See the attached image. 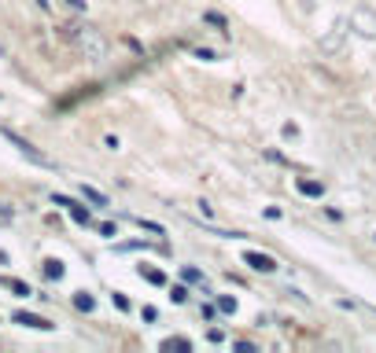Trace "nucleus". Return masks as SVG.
Instances as JSON below:
<instances>
[{
    "instance_id": "obj_1",
    "label": "nucleus",
    "mask_w": 376,
    "mask_h": 353,
    "mask_svg": "<svg viewBox=\"0 0 376 353\" xmlns=\"http://www.w3.org/2000/svg\"><path fill=\"white\" fill-rule=\"evenodd\" d=\"M67 37L74 41V48L82 52V59H89V63H103V59H107V52H111L107 37H103L96 26H89V22L67 26Z\"/></svg>"
},
{
    "instance_id": "obj_2",
    "label": "nucleus",
    "mask_w": 376,
    "mask_h": 353,
    "mask_svg": "<svg viewBox=\"0 0 376 353\" xmlns=\"http://www.w3.org/2000/svg\"><path fill=\"white\" fill-rule=\"evenodd\" d=\"M0 133H4V136H8L11 143H15V148H19V151H22V155H26V159H30V162H37V166H52V162L45 159V155H41V151H37V148H33V143H30V140H22L19 133H11V129H0Z\"/></svg>"
},
{
    "instance_id": "obj_3",
    "label": "nucleus",
    "mask_w": 376,
    "mask_h": 353,
    "mask_svg": "<svg viewBox=\"0 0 376 353\" xmlns=\"http://www.w3.org/2000/svg\"><path fill=\"white\" fill-rule=\"evenodd\" d=\"M243 261H248L255 272H273L277 269V261L269 258V254H262V251H243Z\"/></svg>"
},
{
    "instance_id": "obj_4",
    "label": "nucleus",
    "mask_w": 376,
    "mask_h": 353,
    "mask_svg": "<svg viewBox=\"0 0 376 353\" xmlns=\"http://www.w3.org/2000/svg\"><path fill=\"white\" fill-rule=\"evenodd\" d=\"M15 324H22V328H37V331H52L56 328V324L52 320H45V317H37V313H15V317H11Z\"/></svg>"
},
{
    "instance_id": "obj_5",
    "label": "nucleus",
    "mask_w": 376,
    "mask_h": 353,
    "mask_svg": "<svg viewBox=\"0 0 376 353\" xmlns=\"http://www.w3.org/2000/svg\"><path fill=\"white\" fill-rule=\"evenodd\" d=\"M52 199H56V206H67L77 225H89V210H85V206H77L74 199H67V195H52Z\"/></svg>"
},
{
    "instance_id": "obj_6",
    "label": "nucleus",
    "mask_w": 376,
    "mask_h": 353,
    "mask_svg": "<svg viewBox=\"0 0 376 353\" xmlns=\"http://www.w3.org/2000/svg\"><path fill=\"white\" fill-rule=\"evenodd\" d=\"M343 33H347V19H340V22L332 26V33L321 41V48H325V52H336V48H340V41H343Z\"/></svg>"
},
{
    "instance_id": "obj_7",
    "label": "nucleus",
    "mask_w": 376,
    "mask_h": 353,
    "mask_svg": "<svg viewBox=\"0 0 376 353\" xmlns=\"http://www.w3.org/2000/svg\"><path fill=\"white\" fill-rule=\"evenodd\" d=\"M351 22H358L366 37H373V33H376V19L369 15V11H354V19H351Z\"/></svg>"
},
{
    "instance_id": "obj_8",
    "label": "nucleus",
    "mask_w": 376,
    "mask_h": 353,
    "mask_svg": "<svg viewBox=\"0 0 376 353\" xmlns=\"http://www.w3.org/2000/svg\"><path fill=\"white\" fill-rule=\"evenodd\" d=\"M0 287H8V291H15L19 298H30L33 291H30V287H26L22 280H11V276H0Z\"/></svg>"
},
{
    "instance_id": "obj_9",
    "label": "nucleus",
    "mask_w": 376,
    "mask_h": 353,
    "mask_svg": "<svg viewBox=\"0 0 376 353\" xmlns=\"http://www.w3.org/2000/svg\"><path fill=\"white\" fill-rule=\"evenodd\" d=\"M74 306L82 309V313H93V309H96V298L85 295V291H77V295H74Z\"/></svg>"
},
{
    "instance_id": "obj_10",
    "label": "nucleus",
    "mask_w": 376,
    "mask_h": 353,
    "mask_svg": "<svg viewBox=\"0 0 376 353\" xmlns=\"http://www.w3.org/2000/svg\"><path fill=\"white\" fill-rule=\"evenodd\" d=\"M299 191L310 195V199H321V195H325V188H321L317 180H299Z\"/></svg>"
},
{
    "instance_id": "obj_11",
    "label": "nucleus",
    "mask_w": 376,
    "mask_h": 353,
    "mask_svg": "<svg viewBox=\"0 0 376 353\" xmlns=\"http://www.w3.org/2000/svg\"><path fill=\"white\" fill-rule=\"evenodd\" d=\"M82 195H85V199L93 203V206H107V195L96 191V188H89V185H82Z\"/></svg>"
},
{
    "instance_id": "obj_12",
    "label": "nucleus",
    "mask_w": 376,
    "mask_h": 353,
    "mask_svg": "<svg viewBox=\"0 0 376 353\" xmlns=\"http://www.w3.org/2000/svg\"><path fill=\"white\" fill-rule=\"evenodd\" d=\"M140 276H144L148 283H155V287H163V283H166V276H163V272H155V269H144V265H140Z\"/></svg>"
},
{
    "instance_id": "obj_13",
    "label": "nucleus",
    "mask_w": 376,
    "mask_h": 353,
    "mask_svg": "<svg viewBox=\"0 0 376 353\" xmlns=\"http://www.w3.org/2000/svg\"><path fill=\"white\" fill-rule=\"evenodd\" d=\"M45 276H48V280H59V276H63V265H59L56 258H52V261H45Z\"/></svg>"
},
{
    "instance_id": "obj_14",
    "label": "nucleus",
    "mask_w": 376,
    "mask_h": 353,
    "mask_svg": "<svg viewBox=\"0 0 376 353\" xmlns=\"http://www.w3.org/2000/svg\"><path fill=\"white\" fill-rule=\"evenodd\" d=\"M11 221H15V210H11V206H4V203H0V225H11Z\"/></svg>"
},
{
    "instance_id": "obj_15",
    "label": "nucleus",
    "mask_w": 376,
    "mask_h": 353,
    "mask_svg": "<svg viewBox=\"0 0 376 353\" xmlns=\"http://www.w3.org/2000/svg\"><path fill=\"white\" fill-rule=\"evenodd\" d=\"M218 309H222V313H236V298H218Z\"/></svg>"
},
{
    "instance_id": "obj_16",
    "label": "nucleus",
    "mask_w": 376,
    "mask_h": 353,
    "mask_svg": "<svg viewBox=\"0 0 376 353\" xmlns=\"http://www.w3.org/2000/svg\"><path fill=\"white\" fill-rule=\"evenodd\" d=\"M185 280L188 283H203V272L200 269H185Z\"/></svg>"
},
{
    "instance_id": "obj_17",
    "label": "nucleus",
    "mask_w": 376,
    "mask_h": 353,
    "mask_svg": "<svg viewBox=\"0 0 376 353\" xmlns=\"http://www.w3.org/2000/svg\"><path fill=\"white\" fill-rule=\"evenodd\" d=\"M170 298H174V302H185L188 291H185V287H174V295H170Z\"/></svg>"
}]
</instances>
